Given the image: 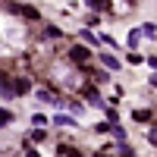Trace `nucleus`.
Segmentation results:
<instances>
[{
    "mask_svg": "<svg viewBox=\"0 0 157 157\" xmlns=\"http://www.w3.org/2000/svg\"><path fill=\"white\" fill-rule=\"evenodd\" d=\"M6 10H10V13H19V16H25V19H35V22L41 19V13H38L35 6H22V3H6Z\"/></svg>",
    "mask_w": 157,
    "mask_h": 157,
    "instance_id": "1",
    "label": "nucleus"
},
{
    "mask_svg": "<svg viewBox=\"0 0 157 157\" xmlns=\"http://www.w3.org/2000/svg\"><path fill=\"white\" fill-rule=\"evenodd\" d=\"M69 60H72V63H78V66H85V63L91 60V50H88V47H82V44H75V47L69 50Z\"/></svg>",
    "mask_w": 157,
    "mask_h": 157,
    "instance_id": "2",
    "label": "nucleus"
},
{
    "mask_svg": "<svg viewBox=\"0 0 157 157\" xmlns=\"http://www.w3.org/2000/svg\"><path fill=\"white\" fill-rule=\"evenodd\" d=\"M13 91H16V94H29V91H32V82H29L25 75H19L16 82H13Z\"/></svg>",
    "mask_w": 157,
    "mask_h": 157,
    "instance_id": "3",
    "label": "nucleus"
},
{
    "mask_svg": "<svg viewBox=\"0 0 157 157\" xmlns=\"http://www.w3.org/2000/svg\"><path fill=\"white\" fill-rule=\"evenodd\" d=\"M82 94H85L91 104H101V94H98V88H94V85H82Z\"/></svg>",
    "mask_w": 157,
    "mask_h": 157,
    "instance_id": "4",
    "label": "nucleus"
},
{
    "mask_svg": "<svg viewBox=\"0 0 157 157\" xmlns=\"http://www.w3.org/2000/svg\"><path fill=\"white\" fill-rule=\"evenodd\" d=\"M85 72H88L91 78H94V82H107V78H110V75L104 72V69H91V66H85Z\"/></svg>",
    "mask_w": 157,
    "mask_h": 157,
    "instance_id": "5",
    "label": "nucleus"
},
{
    "mask_svg": "<svg viewBox=\"0 0 157 157\" xmlns=\"http://www.w3.org/2000/svg\"><path fill=\"white\" fill-rule=\"evenodd\" d=\"M101 60H104V66H107V69H120V60H116L113 54H104Z\"/></svg>",
    "mask_w": 157,
    "mask_h": 157,
    "instance_id": "6",
    "label": "nucleus"
},
{
    "mask_svg": "<svg viewBox=\"0 0 157 157\" xmlns=\"http://www.w3.org/2000/svg\"><path fill=\"white\" fill-rule=\"evenodd\" d=\"M151 110H135V123H151Z\"/></svg>",
    "mask_w": 157,
    "mask_h": 157,
    "instance_id": "7",
    "label": "nucleus"
},
{
    "mask_svg": "<svg viewBox=\"0 0 157 157\" xmlns=\"http://www.w3.org/2000/svg\"><path fill=\"white\" fill-rule=\"evenodd\" d=\"M60 154H63V157H82V154L72 148V145H60Z\"/></svg>",
    "mask_w": 157,
    "mask_h": 157,
    "instance_id": "8",
    "label": "nucleus"
},
{
    "mask_svg": "<svg viewBox=\"0 0 157 157\" xmlns=\"http://www.w3.org/2000/svg\"><path fill=\"white\" fill-rule=\"evenodd\" d=\"M141 35L154 38V35H157V25H154V22H145V25H141Z\"/></svg>",
    "mask_w": 157,
    "mask_h": 157,
    "instance_id": "9",
    "label": "nucleus"
},
{
    "mask_svg": "<svg viewBox=\"0 0 157 157\" xmlns=\"http://www.w3.org/2000/svg\"><path fill=\"white\" fill-rule=\"evenodd\" d=\"M6 123H13V113H10V110H3V107H0V129H3Z\"/></svg>",
    "mask_w": 157,
    "mask_h": 157,
    "instance_id": "10",
    "label": "nucleus"
},
{
    "mask_svg": "<svg viewBox=\"0 0 157 157\" xmlns=\"http://www.w3.org/2000/svg\"><path fill=\"white\" fill-rule=\"evenodd\" d=\"M57 126H75L72 116H57Z\"/></svg>",
    "mask_w": 157,
    "mask_h": 157,
    "instance_id": "11",
    "label": "nucleus"
},
{
    "mask_svg": "<svg viewBox=\"0 0 157 157\" xmlns=\"http://www.w3.org/2000/svg\"><path fill=\"white\" fill-rule=\"evenodd\" d=\"M44 35H47V38H60L63 32H60V29H54V25H47V29H44Z\"/></svg>",
    "mask_w": 157,
    "mask_h": 157,
    "instance_id": "12",
    "label": "nucleus"
},
{
    "mask_svg": "<svg viewBox=\"0 0 157 157\" xmlns=\"http://www.w3.org/2000/svg\"><path fill=\"white\" fill-rule=\"evenodd\" d=\"M88 6H91V10H107V3H104V0H88Z\"/></svg>",
    "mask_w": 157,
    "mask_h": 157,
    "instance_id": "13",
    "label": "nucleus"
},
{
    "mask_svg": "<svg viewBox=\"0 0 157 157\" xmlns=\"http://www.w3.org/2000/svg\"><path fill=\"white\" fill-rule=\"evenodd\" d=\"M32 141H44V129H35V132H32Z\"/></svg>",
    "mask_w": 157,
    "mask_h": 157,
    "instance_id": "14",
    "label": "nucleus"
},
{
    "mask_svg": "<svg viewBox=\"0 0 157 157\" xmlns=\"http://www.w3.org/2000/svg\"><path fill=\"white\" fill-rule=\"evenodd\" d=\"M138 38H141V32H132V35H129V44H132V50H135V44H138Z\"/></svg>",
    "mask_w": 157,
    "mask_h": 157,
    "instance_id": "15",
    "label": "nucleus"
},
{
    "mask_svg": "<svg viewBox=\"0 0 157 157\" xmlns=\"http://www.w3.org/2000/svg\"><path fill=\"white\" fill-rule=\"evenodd\" d=\"M126 60H129V63H141V60H145V57H141V54H135V50H132V54H129Z\"/></svg>",
    "mask_w": 157,
    "mask_h": 157,
    "instance_id": "16",
    "label": "nucleus"
},
{
    "mask_svg": "<svg viewBox=\"0 0 157 157\" xmlns=\"http://www.w3.org/2000/svg\"><path fill=\"white\" fill-rule=\"evenodd\" d=\"M120 157H135V154H132V151H129V148L123 145V148H120Z\"/></svg>",
    "mask_w": 157,
    "mask_h": 157,
    "instance_id": "17",
    "label": "nucleus"
},
{
    "mask_svg": "<svg viewBox=\"0 0 157 157\" xmlns=\"http://www.w3.org/2000/svg\"><path fill=\"white\" fill-rule=\"evenodd\" d=\"M148 138H151V145H157V126L151 129V135H148Z\"/></svg>",
    "mask_w": 157,
    "mask_h": 157,
    "instance_id": "18",
    "label": "nucleus"
},
{
    "mask_svg": "<svg viewBox=\"0 0 157 157\" xmlns=\"http://www.w3.org/2000/svg\"><path fill=\"white\" fill-rule=\"evenodd\" d=\"M94 157H110V154H107V151H98V154H94Z\"/></svg>",
    "mask_w": 157,
    "mask_h": 157,
    "instance_id": "19",
    "label": "nucleus"
},
{
    "mask_svg": "<svg viewBox=\"0 0 157 157\" xmlns=\"http://www.w3.org/2000/svg\"><path fill=\"white\" fill-rule=\"evenodd\" d=\"M151 85H154V88H157V75H154V78H151Z\"/></svg>",
    "mask_w": 157,
    "mask_h": 157,
    "instance_id": "20",
    "label": "nucleus"
}]
</instances>
